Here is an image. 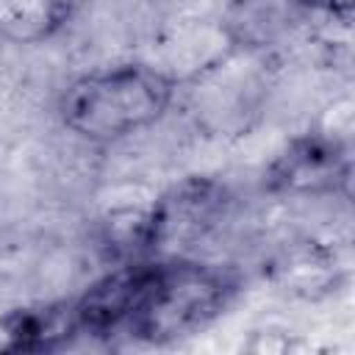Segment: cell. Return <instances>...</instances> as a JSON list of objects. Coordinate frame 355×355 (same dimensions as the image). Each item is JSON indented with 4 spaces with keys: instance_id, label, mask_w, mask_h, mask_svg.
Wrapping results in <instances>:
<instances>
[{
    "instance_id": "1",
    "label": "cell",
    "mask_w": 355,
    "mask_h": 355,
    "mask_svg": "<svg viewBox=\"0 0 355 355\" xmlns=\"http://www.w3.org/2000/svg\"><path fill=\"white\" fill-rule=\"evenodd\" d=\"M230 269L183 255H155L111 269L94 283V300L114 333L161 344L208 324L236 294Z\"/></svg>"
},
{
    "instance_id": "2",
    "label": "cell",
    "mask_w": 355,
    "mask_h": 355,
    "mask_svg": "<svg viewBox=\"0 0 355 355\" xmlns=\"http://www.w3.org/2000/svg\"><path fill=\"white\" fill-rule=\"evenodd\" d=\"M175 97V78L147 64H119L75 78L58 97V116L75 136L119 141L155 125Z\"/></svg>"
},
{
    "instance_id": "3",
    "label": "cell",
    "mask_w": 355,
    "mask_h": 355,
    "mask_svg": "<svg viewBox=\"0 0 355 355\" xmlns=\"http://www.w3.org/2000/svg\"><path fill=\"white\" fill-rule=\"evenodd\" d=\"M225 211V189L205 178H191L164 194L144 214L141 252L169 255L172 247H186L202 239Z\"/></svg>"
},
{
    "instance_id": "4",
    "label": "cell",
    "mask_w": 355,
    "mask_h": 355,
    "mask_svg": "<svg viewBox=\"0 0 355 355\" xmlns=\"http://www.w3.org/2000/svg\"><path fill=\"white\" fill-rule=\"evenodd\" d=\"M349 164L344 153L324 139H300L294 141L272 166V186L308 191L336 186V180H347Z\"/></svg>"
},
{
    "instance_id": "5",
    "label": "cell",
    "mask_w": 355,
    "mask_h": 355,
    "mask_svg": "<svg viewBox=\"0 0 355 355\" xmlns=\"http://www.w3.org/2000/svg\"><path fill=\"white\" fill-rule=\"evenodd\" d=\"M86 0H0V39L39 44L64 31Z\"/></svg>"
},
{
    "instance_id": "6",
    "label": "cell",
    "mask_w": 355,
    "mask_h": 355,
    "mask_svg": "<svg viewBox=\"0 0 355 355\" xmlns=\"http://www.w3.org/2000/svg\"><path fill=\"white\" fill-rule=\"evenodd\" d=\"M6 333L11 338L8 349H50L75 333V327L69 305H47L17 311L6 322Z\"/></svg>"
},
{
    "instance_id": "7",
    "label": "cell",
    "mask_w": 355,
    "mask_h": 355,
    "mask_svg": "<svg viewBox=\"0 0 355 355\" xmlns=\"http://www.w3.org/2000/svg\"><path fill=\"white\" fill-rule=\"evenodd\" d=\"M305 8H313V11H324V14H333V17H349L355 0H300Z\"/></svg>"
}]
</instances>
